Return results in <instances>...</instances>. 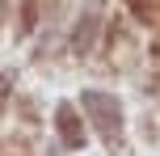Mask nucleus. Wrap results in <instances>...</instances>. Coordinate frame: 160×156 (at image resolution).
Segmentation results:
<instances>
[]
</instances>
